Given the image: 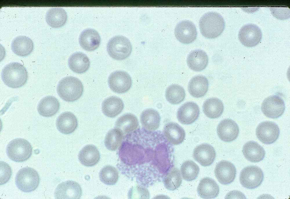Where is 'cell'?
<instances>
[{
	"label": "cell",
	"instance_id": "obj_27",
	"mask_svg": "<svg viewBox=\"0 0 290 199\" xmlns=\"http://www.w3.org/2000/svg\"><path fill=\"white\" fill-rule=\"evenodd\" d=\"M209 85L208 80L205 77L202 75L196 76L190 81L188 91L192 96L196 98L202 97L207 93Z\"/></svg>",
	"mask_w": 290,
	"mask_h": 199
},
{
	"label": "cell",
	"instance_id": "obj_28",
	"mask_svg": "<svg viewBox=\"0 0 290 199\" xmlns=\"http://www.w3.org/2000/svg\"><path fill=\"white\" fill-rule=\"evenodd\" d=\"M124 108L122 100L117 97L113 96L106 99L102 102V110L106 116L114 118L119 114Z\"/></svg>",
	"mask_w": 290,
	"mask_h": 199
},
{
	"label": "cell",
	"instance_id": "obj_7",
	"mask_svg": "<svg viewBox=\"0 0 290 199\" xmlns=\"http://www.w3.org/2000/svg\"><path fill=\"white\" fill-rule=\"evenodd\" d=\"M40 181L39 175L34 169L25 167L20 169L17 173L15 182L16 186L21 191L25 193L35 190Z\"/></svg>",
	"mask_w": 290,
	"mask_h": 199
},
{
	"label": "cell",
	"instance_id": "obj_39",
	"mask_svg": "<svg viewBox=\"0 0 290 199\" xmlns=\"http://www.w3.org/2000/svg\"><path fill=\"white\" fill-rule=\"evenodd\" d=\"M119 177L117 170L115 167L110 165L104 166L99 173L101 181L108 185H115L117 182Z\"/></svg>",
	"mask_w": 290,
	"mask_h": 199
},
{
	"label": "cell",
	"instance_id": "obj_38",
	"mask_svg": "<svg viewBox=\"0 0 290 199\" xmlns=\"http://www.w3.org/2000/svg\"><path fill=\"white\" fill-rule=\"evenodd\" d=\"M186 94L184 88L176 84L169 86L166 90L165 97L167 100L170 103L176 105L183 101Z\"/></svg>",
	"mask_w": 290,
	"mask_h": 199
},
{
	"label": "cell",
	"instance_id": "obj_13",
	"mask_svg": "<svg viewBox=\"0 0 290 199\" xmlns=\"http://www.w3.org/2000/svg\"><path fill=\"white\" fill-rule=\"evenodd\" d=\"M177 39L181 43L188 44L196 39L197 32L194 23L188 20H184L179 23L174 31Z\"/></svg>",
	"mask_w": 290,
	"mask_h": 199
},
{
	"label": "cell",
	"instance_id": "obj_15",
	"mask_svg": "<svg viewBox=\"0 0 290 199\" xmlns=\"http://www.w3.org/2000/svg\"><path fill=\"white\" fill-rule=\"evenodd\" d=\"M215 175L219 182L223 185L230 184L234 180L236 170L231 162L222 160L216 165L215 169Z\"/></svg>",
	"mask_w": 290,
	"mask_h": 199
},
{
	"label": "cell",
	"instance_id": "obj_10",
	"mask_svg": "<svg viewBox=\"0 0 290 199\" xmlns=\"http://www.w3.org/2000/svg\"><path fill=\"white\" fill-rule=\"evenodd\" d=\"M285 109V105L283 100L277 95L271 96L265 98L261 105V110L264 114L272 119L281 116Z\"/></svg>",
	"mask_w": 290,
	"mask_h": 199
},
{
	"label": "cell",
	"instance_id": "obj_11",
	"mask_svg": "<svg viewBox=\"0 0 290 199\" xmlns=\"http://www.w3.org/2000/svg\"><path fill=\"white\" fill-rule=\"evenodd\" d=\"M108 83L110 89L118 94L127 92L130 89L132 84L129 75L126 72L121 71L112 73L108 78Z\"/></svg>",
	"mask_w": 290,
	"mask_h": 199
},
{
	"label": "cell",
	"instance_id": "obj_32",
	"mask_svg": "<svg viewBox=\"0 0 290 199\" xmlns=\"http://www.w3.org/2000/svg\"><path fill=\"white\" fill-rule=\"evenodd\" d=\"M66 12L63 8L54 7L49 9L46 13V19L47 24L53 28H58L64 25L67 20Z\"/></svg>",
	"mask_w": 290,
	"mask_h": 199
},
{
	"label": "cell",
	"instance_id": "obj_30",
	"mask_svg": "<svg viewBox=\"0 0 290 199\" xmlns=\"http://www.w3.org/2000/svg\"><path fill=\"white\" fill-rule=\"evenodd\" d=\"M68 64L70 69L74 72L82 73L89 69L90 61L86 54L81 52H76L69 57Z\"/></svg>",
	"mask_w": 290,
	"mask_h": 199
},
{
	"label": "cell",
	"instance_id": "obj_16",
	"mask_svg": "<svg viewBox=\"0 0 290 199\" xmlns=\"http://www.w3.org/2000/svg\"><path fill=\"white\" fill-rule=\"evenodd\" d=\"M239 129L237 123L233 120L226 119L222 121L217 128V133L219 138L226 142L232 141L238 137Z\"/></svg>",
	"mask_w": 290,
	"mask_h": 199
},
{
	"label": "cell",
	"instance_id": "obj_36",
	"mask_svg": "<svg viewBox=\"0 0 290 199\" xmlns=\"http://www.w3.org/2000/svg\"><path fill=\"white\" fill-rule=\"evenodd\" d=\"M124 134L119 129L114 128L110 130L105 138L104 143L106 147L111 151L116 150L122 144Z\"/></svg>",
	"mask_w": 290,
	"mask_h": 199
},
{
	"label": "cell",
	"instance_id": "obj_8",
	"mask_svg": "<svg viewBox=\"0 0 290 199\" xmlns=\"http://www.w3.org/2000/svg\"><path fill=\"white\" fill-rule=\"evenodd\" d=\"M264 173L262 169L256 166H249L241 171L240 181L244 187L253 189L259 187L263 182Z\"/></svg>",
	"mask_w": 290,
	"mask_h": 199
},
{
	"label": "cell",
	"instance_id": "obj_31",
	"mask_svg": "<svg viewBox=\"0 0 290 199\" xmlns=\"http://www.w3.org/2000/svg\"><path fill=\"white\" fill-rule=\"evenodd\" d=\"M160 116L158 112L153 109H148L144 110L140 115L141 124L146 130L153 131L159 127Z\"/></svg>",
	"mask_w": 290,
	"mask_h": 199
},
{
	"label": "cell",
	"instance_id": "obj_5",
	"mask_svg": "<svg viewBox=\"0 0 290 199\" xmlns=\"http://www.w3.org/2000/svg\"><path fill=\"white\" fill-rule=\"evenodd\" d=\"M32 148L30 143L25 139L16 138L11 141L6 148L8 157L16 162H22L31 156Z\"/></svg>",
	"mask_w": 290,
	"mask_h": 199
},
{
	"label": "cell",
	"instance_id": "obj_24",
	"mask_svg": "<svg viewBox=\"0 0 290 199\" xmlns=\"http://www.w3.org/2000/svg\"><path fill=\"white\" fill-rule=\"evenodd\" d=\"M242 152L245 157L253 163L259 162L264 157L265 152L264 148L257 142L250 141L244 145Z\"/></svg>",
	"mask_w": 290,
	"mask_h": 199
},
{
	"label": "cell",
	"instance_id": "obj_17",
	"mask_svg": "<svg viewBox=\"0 0 290 199\" xmlns=\"http://www.w3.org/2000/svg\"><path fill=\"white\" fill-rule=\"evenodd\" d=\"M200 112L199 107L196 103L188 102L183 104L179 108L177 112V117L181 123L189 125L197 119Z\"/></svg>",
	"mask_w": 290,
	"mask_h": 199
},
{
	"label": "cell",
	"instance_id": "obj_2",
	"mask_svg": "<svg viewBox=\"0 0 290 199\" xmlns=\"http://www.w3.org/2000/svg\"><path fill=\"white\" fill-rule=\"evenodd\" d=\"M199 26L202 34L207 38H216L223 32L225 23L222 16L213 12L204 14L200 18Z\"/></svg>",
	"mask_w": 290,
	"mask_h": 199
},
{
	"label": "cell",
	"instance_id": "obj_25",
	"mask_svg": "<svg viewBox=\"0 0 290 199\" xmlns=\"http://www.w3.org/2000/svg\"><path fill=\"white\" fill-rule=\"evenodd\" d=\"M11 49L16 55L21 57L29 55L34 48L33 43L29 37L20 35L15 38L11 44Z\"/></svg>",
	"mask_w": 290,
	"mask_h": 199
},
{
	"label": "cell",
	"instance_id": "obj_33",
	"mask_svg": "<svg viewBox=\"0 0 290 199\" xmlns=\"http://www.w3.org/2000/svg\"><path fill=\"white\" fill-rule=\"evenodd\" d=\"M224 106L222 102L219 99L212 98L207 99L204 103L203 110L208 117L212 119L220 116L223 113Z\"/></svg>",
	"mask_w": 290,
	"mask_h": 199
},
{
	"label": "cell",
	"instance_id": "obj_3",
	"mask_svg": "<svg viewBox=\"0 0 290 199\" xmlns=\"http://www.w3.org/2000/svg\"><path fill=\"white\" fill-rule=\"evenodd\" d=\"M1 77L6 85L16 88L21 87L26 84L28 74L26 68L21 64L13 62L4 67L1 73Z\"/></svg>",
	"mask_w": 290,
	"mask_h": 199
},
{
	"label": "cell",
	"instance_id": "obj_9",
	"mask_svg": "<svg viewBox=\"0 0 290 199\" xmlns=\"http://www.w3.org/2000/svg\"><path fill=\"white\" fill-rule=\"evenodd\" d=\"M280 133L279 128L275 123L266 121L260 123L256 130V136L262 142L266 144H272L278 139Z\"/></svg>",
	"mask_w": 290,
	"mask_h": 199
},
{
	"label": "cell",
	"instance_id": "obj_22",
	"mask_svg": "<svg viewBox=\"0 0 290 199\" xmlns=\"http://www.w3.org/2000/svg\"><path fill=\"white\" fill-rule=\"evenodd\" d=\"M208 62L207 54L201 49L193 51L189 54L187 59V63L189 67L196 71L204 70L207 66Z\"/></svg>",
	"mask_w": 290,
	"mask_h": 199
},
{
	"label": "cell",
	"instance_id": "obj_1",
	"mask_svg": "<svg viewBox=\"0 0 290 199\" xmlns=\"http://www.w3.org/2000/svg\"><path fill=\"white\" fill-rule=\"evenodd\" d=\"M151 154L149 149H145L139 144L128 141L123 142L120 147L119 155L121 160L125 164L134 165L145 162Z\"/></svg>",
	"mask_w": 290,
	"mask_h": 199
},
{
	"label": "cell",
	"instance_id": "obj_21",
	"mask_svg": "<svg viewBox=\"0 0 290 199\" xmlns=\"http://www.w3.org/2000/svg\"><path fill=\"white\" fill-rule=\"evenodd\" d=\"M56 125L58 130L65 134H71L77 128V118L72 113L67 112L62 113L58 117Z\"/></svg>",
	"mask_w": 290,
	"mask_h": 199
},
{
	"label": "cell",
	"instance_id": "obj_26",
	"mask_svg": "<svg viewBox=\"0 0 290 199\" xmlns=\"http://www.w3.org/2000/svg\"><path fill=\"white\" fill-rule=\"evenodd\" d=\"M60 103L55 97L49 96L43 98L39 102L37 110L41 116L50 117L56 114L59 110Z\"/></svg>",
	"mask_w": 290,
	"mask_h": 199
},
{
	"label": "cell",
	"instance_id": "obj_23",
	"mask_svg": "<svg viewBox=\"0 0 290 199\" xmlns=\"http://www.w3.org/2000/svg\"><path fill=\"white\" fill-rule=\"evenodd\" d=\"M200 196L204 199H212L216 197L219 193V187L215 181L206 177L200 181L197 188Z\"/></svg>",
	"mask_w": 290,
	"mask_h": 199
},
{
	"label": "cell",
	"instance_id": "obj_6",
	"mask_svg": "<svg viewBox=\"0 0 290 199\" xmlns=\"http://www.w3.org/2000/svg\"><path fill=\"white\" fill-rule=\"evenodd\" d=\"M107 49L109 55L117 60H122L128 57L132 50L131 43L126 37L115 36L108 42Z\"/></svg>",
	"mask_w": 290,
	"mask_h": 199
},
{
	"label": "cell",
	"instance_id": "obj_12",
	"mask_svg": "<svg viewBox=\"0 0 290 199\" xmlns=\"http://www.w3.org/2000/svg\"><path fill=\"white\" fill-rule=\"evenodd\" d=\"M238 38L244 46L252 47L258 44L262 38L260 28L256 25L248 24L243 26L238 33Z\"/></svg>",
	"mask_w": 290,
	"mask_h": 199
},
{
	"label": "cell",
	"instance_id": "obj_34",
	"mask_svg": "<svg viewBox=\"0 0 290 199\" xmlns=\"http://www.w3.org/2000/svg\"><path fill=\"white\" fill-rule=\"evenodd\" d=\"M138 126L137 117L133 114L127 113L118 118L115 122V128L120 130L124 134H126L136 130Z\"/></svg>",
	"mask_w": 290,
	"mask_h": 199
},
{
	"label": "cell",
	"instance_id": "obj_18",
	"mask_svg": "<svg viewBox=\"0 0 290 199\" xmlns=\"http://www.w3.org/2000/svg\"><path fill=\"white\" fill-rule=\"evenodd\" d=\"M193 157L195 160L202 166H206L211 165L214 162L216 153L213 147L207 144H203L194 149Z\"/></svg>",
	"mask_w": 290,
	"mask_h": 199
},
{
	"label": "cell",
	"instance_id": "obj_35",
	"mask_svg": "<svg viewBox=\"0 0 290 199\" xmlns=\"http://www.w3.org/2000/svg\"><path fill=\"white\" fill-rule=\"evenodd\" d=\"M155 157L156 163L161 172H165L170 166L169 159V150L166 144L164 143L158 144L155 150Z\"/></svg>",
	"mask_w": 290,
	"mask_h": 199
},
{
	"label": "cell",
	"instance_id": "obj_14",
	"mask_svg": "<svg viewBox=\"0 0 290 199\" xmlns=\"http://www.w3.org/2000/svg\"><path fill=\"white\" fill-rule=\"evenodd\" d=\"M82 189L77 182L67 181L59 184L55 192L56 199H79L82 195Z\"/></svg>",
	"mask_w": 290,
	"mask_h": 199
},
{
	"label": "cell",
	"instance_id": "obj_40",
	"mask_svg": "<svg viewBox=\"0 0 290 199\" xmlns=\"http://www.w3.org/2000/svg\"><path fill=\"white\" fill-rule=\"evenodd\" d=\"M181 173L184 179L188 181L195 179L199 173L198 166L191 160H187L182 163L181 166Z\"/></svg>",
	"mask_w": 290,
	"mask_h": 199
},
{
	"label": "cell",
	"instance_id": "obj_29",
	"mask_svg": "<svg viewBox=\"0 0 290 199\" xmlns=\"http://www.w3.org/2000/svg\"><path fill=\"white\" fill-rule=\"evenodd\" d=\"M81 163L86 166H92L99 161L100 155L97 147L93 145H88L84 147L78 155Z\"/></svg>",
	"mask_w": 290,
	"mask_h": 199
},
{
	"label": "cell",
	"instance_id": "obj_19",
	"mask_svg": "<svg viewBox=\"0 0 290 199\" xmlns=\"http://www.w3.org/2000/svg\"><path fill=\"white\" fill-rule=\"evenodd\" d=\"M163 133L167 141L172 145L181 144L185 137L184 129L177 123L173 122L168 123L165 125Z\"/></svg>",
	"mask_w": 290,
	"mask_h": 199
},
{
	"label": "cell",
	"instance_id": "obj_20",
	"mask_svg": "<svg viewBox=\"0 0 290 199\" xmlns=\"http://www.w3.org/2000/svg\"><path fill=\"white\" fill-rule=\"evenodd\" d=\"M101 38L98 32L91 28L84 30L81 33L79 42L81 47L85 50L92 51L99 46Z\"/></svg>",
	"mask_w": 290,
	"mask_h": 199
},
{
	"label": "cell",
	"instance_id": "obj_37",
	"mask_svg": "<svg viewBox=\"0 0 290 199\" xmlns=\"http://www.w3.org/2000/svg\"><path fill=\"white\" fill-rule=\"evenodd\" d=\"M182 183V178L179 170L173 167L168 171L164 179L165 188L170 191H174L178 189Z\"/></svg>",
	"mask_w": 290,
	"mask_h": 199
},
{
	"label": "cell",
	"instance_id": "obj_4",
	"mask_svg": "<svg viewBox=\"0 0 290 199\" xmlns=\"http://www.w3.org/2000/svg\"><path fill=\"white\" fill-rule=\"evenodd\" d=\"M83 86L81 81L72 76H68L62 79L57 87L58 95L63 100L72 102L77 100L82 95Z\"/></svg>",
	"mask_w": 290,
	"mask_h": 199
}]
</instances>
